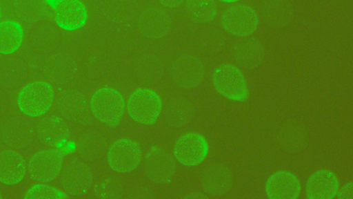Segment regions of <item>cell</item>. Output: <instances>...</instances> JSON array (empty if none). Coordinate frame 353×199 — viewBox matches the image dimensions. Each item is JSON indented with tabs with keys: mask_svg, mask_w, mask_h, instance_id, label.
Here are the masks:
<instances>
[{
	"mask_svg": "<svg viewBox=\"0 0 353 199\" xmlns=\"http://www.w3.org/2000/svg\"><path fill=\"white\" fill-rule=\"evenodd\" d=\"M0 17H1V8H0Z\"/></svg>",
	"mask_w": 353,
	"mask_h": 199,
	"instance_id": "cell-33",
	"label": "cell"
},
{
	"mask_svg": "<svg viewBox=\"0 0 353 199\" xmlns=\"http://www.w3.org/2000/svg\"><path fill=\"white\" fill-rule=\"evenodd\" d=\"M172 26L170 15L159 8L144 10L139 19L140 32L150 39H158L166 36Z\"/></svg>",
	"mask_w": 353,
	"mask_h": 199,
	"instance_id": "cell-16",
	"label": "cell"
},
{
	"mask_svg": "<svg viewBox=\"0 0 353 199\" xmlns=\"http://www.w3.org/2000/svg\"><path fill=\"white\" fill-rule=\"evenodd\" d=\"M233 176L229 168L221 163H214L205 170L201 180L204 191L210 196H220L232 187Z\"/></svg>",
	"mask_w": 353,
	"mask_h": 199,
	"instance_id": "cell-17",
	"label": "cell"
},
{
	"mask_svg": "<svg viewBox=\"0 0 353 199\" xmlns=\"http://www.w3.org/2000/svg\"><path fill=\"white\" fill-rule=\"evenodd\" d=\"M24 38L21 24L14 20L0 21V54L8 55L21 47Z\"/></svg>",
	"mask_w": 353,
	"mask_h": 199,
	"instance_id": "cell-23",
	"label": "cell"
},
{
	"mask_svg": "<svg viewBox=\"0 0 353 199\" xmlns=\"http://www.w3.org/2000/svg\"><path fill=\"white\" fill-rule=\"evenodd\" d=\"M212 81L215 90L223 97L234 102H244L249 96L245 77L234 65L224 64L216 68Z\"/></svg>",
	"mask_w": 353,
	"mask_h": 199,
	"instance_id": "cell-4",
	"label": "cell"
},
{
	"mask_svg": "<svg viewBox=\"0 0 353 199\" xmlns=\"http://www.w3.org/2000/svg\"><path fill=\"white\" fill-rule=\"evenodd\" d=\"M68 196L64 191L46 184H37L30 187L23 198L28 199H65Z\"/></svg>",
	"mask_w": 353,
	"mask_h": 199,
	"instance_id": "cell-28",
	"label": "cell"
},
{
	"mask_svg": "<svg viewBox=\"0 0 353 199\" xmlns=\"http://www.w3.org/2000/svg\"><path fill=\"white\" fill-rule=\"evenodd\" d=\"M221 23L228 33L237 37H247L257 29L259 17L252 7L240 3L225 10Z\"/></svg>",
	"mask_w": 353,
	"mask_h": 199,
	"instance_id": "cell-7",
	"label": "cell"
},
{
	"mask_svg": "<svg viewBox=\"0 0 353 199\" xmlns=\"http://www.w3.org/2000/svg\"><path fill=\"white\" fill-rule=\"evenodd\" d=\"M56 105L59 114L67 121L81 125L90 120V106L86 97L75 90H65L59 93Z\"/></svg>",
	"mask_w": 353,
	"mask_h": 199,
	"instance_id": "cell-12",
	"label": "cell"
},
{
	"mask_svg": "<svg viewBox=\"0 0 353 199\" xmlns=\"http://www.w3.org/2000/svg\"><path fill=\"white\" fill-rule=\"evenodd\" d=\"M2 198H3V196H2V193H1V192L0 191V199Z\"/></svg>",
	"mask_w": 353,
	"mask_h": 199,
	"instance_id": "cell-32",
	"label": "cell"
},
{
	"mask_svg": "<svg viewBox=\"0 0 353 199\" xmlns=\"http://www.w3.org/2000/svg\"><path fill=\"white\" fill-rule=\"evenodd\" d=\"M165 115L171 124L183 126L192 120L194 116V108L188 100L176 97L168 105Z\"/></svg>",
	"mask_w": 353,
	"mask_h": 199,
	"instance_id": "cell-24",
	"label": "cell"
},
{
	"mask_svg": "<svg viewBox=\"0 0 353 199\" xmlns=\"http://www.w3.org/2000/svg\"><path fill=\"white\" fill-rule=\"evenodd\" d=\"M186 10L190 18L199 23L210 22L217 15L214 0H187Z\"/></svg>",
	"mask_w": 353,
	"mask_h": 199,
	"instance_id": "cell-26",
	"label": "cell"
},
{
	"mask_svg": "<svg viewBox=\"0 0 353 199\" xmlns=\"http://www.w3.org/2000/svg\"><path fill=\"white\" fill-rule=\"evenodd\" d=\"M54 100L52 85L44 81H34L25 85L17 96L20 111L30 117L45 115L51 108Z\"/></svg>",
	"mask_w": 353,
	"mask_h": 199,
	"instance_id": "cell-2",
	"label": "cell"
},
{
	"mask_svg": "<svg viewBox=\"0 0 353 199\" xmlns=\"http://www.w3.org/2000/svg\"><path fill=\"white\" fill-rule=\"evenodd\" d=\"M0 143H1V136H0Z\"/></svg>",
	"mask_w": 353,
	"mask_h": 199,
	"instance_id": "cell-34",
	"label": "cell"
},
{
	"mask_svg": "<svg viewBox=\"0 0 353 199\" xmlns=\"http://www.w3.org/2000/svg\"><path fill=\"white\" fill-rule=\"evenodd\" d=\"M27 173V164L18 151L6 149L0 152V182L14 185L23 180Z\"/></svg>",
	"mask_w": 353,
	"mask_h": 199,
	"instance_id": "cell-19",
	"label": "cell"
},
{
	"mask_svg": "<svg viewBox=\"0 0 353 199\" xmlns=\"http://www.w3.org/2000/svg\"><path fill=\"white\" fill-rule=\"evenodd\" d=\"M129 117L143 125H152L159 119L162 111V101L154 91L140 88L134 91L125 104Z\"/></svg>",
	"mask_w": 353,
	"mask_h": 199,
	"instance_id": "cell-3",
	"label": "cell"
},
{
	"mask_svg": "<svg viewBox=\"0 0 353 199\" xmlns=\"http://www.w3.org/2000/svg\"><path fill=\"white\" fill-rule=\"evenodd\" d=\"M53 9L55 22L61 29L73 31L86 23L88 12L80 0H46Z\"/></svg>",
	"mask_w": 353,
	"mask_h": 199,
	"instance_id": "cell-11",
	"label": "cell"
},
{
	"mask_svg": "<svg viewBox=\"0 0 353 199\" xmlns=\"http://www.w3.org/2000/svg\"><path fill=\"white\" fill-rule=\"evenodd\" d=\"M142 159L139 144L130 139L120 138L109 147L107 162L112 170L119 173H127L137 169Z\"/></svg>",
	"mask_w": 353,
	"mask_h": 199,
	"instance_id": "cell-6",
	"label": "cell"
},
{
	"mask_svg": "<svg viewBox=\"0 0 353 199\" xmlns=\"http://www.w3.org/2000/svg\"><path fill=\"white\" fill-rule=\"evenodd\" d=\"M265 191L270 199H296L301 191L299 180L285 170L274 172L267 179Z\"/></svg>",
	"mask_w": 353,
	"mask_h": 199,
	"instance_id": "cell-14",
	"label": "cell"
},
{
	"mask_svg": "<svg viewBox=\"0 0 353 199\" xmlns=\"http://www.w3.org/2000/svg\"><path fill=\"white\" fill-rule=\"evenodd\" d=\"M34 130L31 124L25 119L15 117L4 123L1 127V140L6 145L13 149L24 148L33 139Z\"/></svg>",
	"mask_w": 353,
	"mask_h": 199,
	"instance_id": "cell-20",
	"label": "cell"
},
{
	"mask_svg": "<svg viewBox=\"0 0 353 199\" xmlns=\"http://www.w3.org/2000/svg\"><path fill=\"white\" fill-rule=\"evenodd\" d=\"M336 196L341 199H352V182L350 181L345 183L340 189H339Z\"/></svg>",
	"mask_w": 353,
	"mask_h": 199,
	"instance_id": "cell-29",
	"label": "cell"
},
{
	"mask_svg": "<svg viewBox=\"0 0 353 199\" xmlns=\"http://www.w3.org/2000/svg\"><path fill=\"white\" fill-rule=\"evenodd\" d=\"M77 149L82 158L95 160L105 153L106 142L105 139L98 133H88L79 138Z\"/></svg>",
	"mask_w": 353,
	"mask_h": 199,
	"instance_id": "cell-25",
	"label": "cell"
},
{
	"mask_svg": "<svg viewBox=\"0 0 353 199\" xmlns=\"http://www.w3.org/2000/svg\"><path fill=\"white\" fill-rule=\"evenodd\" d=\"M339 189L336 175L330 170L320 169L307 178L305 193L308 199H332L336 196Z\"/></svg>",
	"mask_w": 353,
	"mask_h": 199,
	"instance_id": "cell-15",
	"label": "cell"
},
{
	"mask_svg": "<svg viewBox=\"0 0 353 199\" xmlns=\"http://www.w3.org/2000/svg\"><path fill=\"white\" fill-rule=\"evenodd\" d=\"M265 52L261 44L250 39L237 44L233 49V57L238 64L246 68H254L263 61Z\"/></svg>",
	"mask_w": 353,
	"mask_h": 199,
	"instance_id": "cell-22",
	"label": "cell"
},
{
	"mask_svg": "<svg viewBox=\"0 0 353 199\" xmlns=\"http://www.w3.org/2000/svg\"><path fill=\"white\" fill-rule=\"evenodd\" d=\"M204 73L203 62L192 54L178 56L170 66L172 80L183 89H191L198 86L203 79Z\"/></svg>",
	"mask_w": 353,
	"mask_h": 199,
	"instance_id": "cell-9",
	"label": "cell"
},
{
	"mask_svg": "<svg viewBox=\"0 0 353 199\" xmlns=\"http://www.w3.org/2000/svg\"><path fill=\"white\" fill-rule=\"evenodd\" d=\"M159 3L167 8H176L181 5L185 0H158Z\"/></svg>",
	"mask_w": 353,
	"mask_h": 199,
	"instance_id": "cell-30",
	"label": "cell"
},
{
	"mask_svg": "<svg viewBox=\"0 0 353 199\" xmlns=\"http://www.w3.org/2000/svg\"><path fill=\"white\" fill-rule=\"evenodd\" d=\"M90 113L101 123L115 127L120 123L125 108V101L119 91L105 86L97 90L90 103Z\"/></svg>",
	"mask_w": 353,
	"mask_h": 199,
	"instance_id": "cell-1",
	"label": "cell"
},
{
	"mask_svg": "<svg viewBox=\"0 0 353 199\" xmlns=\"http://www.w3.org/2000/svg\"><path fill=\"white\" fill-rule=\"evenodd\" d=\"M209 152L205 138L201 134L190 132L179 137L174 145L173 153L177 162L185 167L202 163Z\"/></svg>",
	"mask_w": 353,
	"mask_h": 199,
	"instance_id": "cell-8",
	"label": "cell"
},
{
	"mask_svg": "<svg viewBox=\"0 0 353 199\" xmlns=\"http://www.w3.org/2000/svg\"><path fill=\"white\" fill-rule=\"evenodd\" d=\"M219 1H221L225 2V3H234V2L238 1L239 0H219Z\"/></svg>",
	"mask_w": 353,
	"mask_h": 199,
	"instance_id": "cell-31",
	"label": "cell"
},
{
	"mask_svg": "<svg viewBox=\"0 0 353 199\" xmlns=\"http://www.w3.org/2000/svg\"><path fill=\"white\" fill-rule=\"evenodd\" d=\"M281 144L291 151L299 150L305 143L306 136L303 129L295 124H289L284 127L281 133Z\"/></svg>",
	"mask_w": 353,
	"mask_h": 199,
	"instance_id": "cell-27",
	"label": "cell"
},
{
	"mask_svg": "<svg viewBox=\"0 0 353 199\" xmlns=\"http://www.w3.org/2000/svg\"><path fill=\"white\" fill-rule=\"evenodd\" d=\"M63 153L57 149L38 151L30 158L28 171L30 178L39 182H49L61 173Z\"/></svg>",
	"mask_w": 353,
	"mask_h": 199,
	"instance_id": "cell-5",
	"label": "cell"
},
{
	"mask_svg": "<svg viewBox=\"0 0 353 199\" xmlns=\"http://www.w3.org/2000/svg\"><path fill=\"white\" fill-rule=\"evenodd\" d=\"M144 170L148 179L156 184H167L176 171L172 155L161 146H152L144 158Z\"/></svg>",
	"mask_w": 353,
	"mask_h": 199,
	"instance_id": "cell-10",
	"label": "cell"
},
{
	"mask_svg": "<svg viewBox=\"0 0 353 199\" xmlns=\"http://www.w3.org/2000/svg\"><path fill=\"white\" fill-rule=\"evenodd\" d=\"M92 172L90 167L79 160H72L62 168L60 184L64 192L72 196L85 193L92 185Z\"/></svg>",
	"mask_w": 353,
	"mask_h": 199,
	"instance_id": "cell-13",
	"label": "cell"
},
{
	"mask_svg": "<svg viewBox=\"0 0 353 199\" xmlns=\"http://www.w3.org/2000/svg\"><path fill=\"white\" fill-rule=\"evenodd\" d=\"M261 14L266 24L279 28L292 21L294 11L288 0H267L261 6Z\"/></svg>",
	"mask_w": 353,
	"mask_h": 199,
	"instance_id": "cell-21",
	"label": "cell"
},
{
	"mask_svg": "<svg viewBox=\"0 0 353 199\" xmlns=\"http://www.w3.org/2000/svg\"><path fill=\"white\" fill-rule=\"evenodd\" d=\"M36 133L43 144L52 147L65 142L70 135L67 123L57 115H49L41 119L37 124Z\"/></svg>",
	"mask_w": 353,
	"mask_h": 199,
	"instance_id": "cell-18",
	"label": "cell"
}]
</instances>
